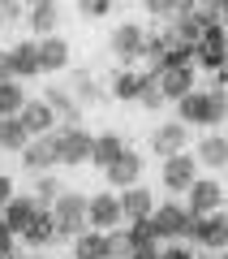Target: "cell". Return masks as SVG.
I'll return each mask as SVG.
<instances>
[{"label":"cell","instance_id":"1","mask_svg":"<svg viewBox=\"0 0 228 259\" xmlns=\"http://www.w3.org/2000/svg\"><path fill=\"white\" fill-rule=\"evenodd\" d=\"M177 112H181V125L215 130V125L228 121V91L224 87H211V91H198V87H194L185 100H177Z\"/></svg>","mask_w":228,"mask_h":259},{"label":"cell","instance_id":"2","mask_svg":"<svg viewBox=\"0 0 228 259\" xmlns=\"http://www.w3.org/2000/svg\"><path fill=\"white\" fill-rule=\"evenodd\" d=\"M86 199L91 194H78V190H65L61 199L52 203V216H56V238H78V233H86L91 225H86Z\"/></svg>","mask_w":228,"mask_h":259},{"label":"cell","instance_id":"3","mask_svg":"<svg viewBox=\"0 0 228 259\" xmlns=\"http://www.w3.org/2000/svg\"><path fill=\"white\" fill-rule=\"evenodd\" d=\"M190 246H202L207 255H219L228 250V212H207V216H194L190 225Z\"/></svg>","mask_w":228,"mask_h":259},{"label":"cell","instance_id":"4","mask_svg":"<svg viewBox=\"0 0 228 259\" xmlns=\"http://www.w3.org/2000/svg\"><path fill=\"white\" fill-rule=\"evenodd\" d=\"M151 225H155L159 242H185V238H190L194 216H190V207H185V203H155Z\"/></svg>","mask_w":228,"mask_h":259},{"label":"cell","instance_id":"5","mask_svg":"<svg viewBox=\"0 0 228 259\" xmlns=\"http://www.w3.org/2000/svg\"><path fill=\"white\" fill-rule=\"evenodd\" d=\"M91 147H95V134H86L82 125L56 130V156H61V164H69V168L91 164Z\"/></svg>","mask_w":228,"mask_h":259},{"label":"cell","instance_id":"6","mask_svg":"<svg viewBox=\"0 0 228 259\" xmlns=\"http://www.w3.org/2000/svg\"><path fill=\"white\" fill-rule=\"evenodd\" d=\"M86 225H91V229H99V233L125 225V216H121V194H112V190L91 194V199H86Z\"/></svg>","mask_w":228,"mask_h":259},{"label":"cell","instance_id":"7","mask_svg":"<svg viewBox=\"0 0 228 259\" xmlns=\"http://www.w3.org/2000/svg\"><path fill=\"white\" fill-rule=\"evenodd\" d=\"M142 168H146V164H142V156H138L134 147H125L108 168H103V182H108L112 190H129V186L142 182Z\"/></svg>","mask_w":228,"mask_h":259},{"label":"cell","instance_id":"8","mask_svg":"<svg viewBox=\"0 0 228 259\" xmlns=\"http://www.w3.org/2000/svg\"><path fill=\"white\" fill-rule=\"evenodd\" d=\"M159 177H164V186L173 194H185L194 182H198V160H194L190 151H177V156L164 160V173H159Z\"/></svg>","mask_w":228,"mask_h":259},{"label":"cell","instance_id":"9","mask_svg":"<svg viewBox=\"0 0 228 259\" xmlns=\"http://www.w3.org/2000/svg\"><path fill=\"white\" fill-rule=\"evenodd\" d=\"M22 164H26V173H47V168L61 164V156H56V130L52 134H39V139H30L22 147Z\"/></svg>","mask_w":228,"mask_h":259},{"label":"cell","instance_id":"10","mask_svg":"<svg viewBox=\"0 0 228 259\" xmlns=\"http://www.w3.org/2000/svg\"><path fill=\"white\" fill-rule=\"evenodd\" d=\"M185 194H190V199H185L190 216H207V212H219V203H224V186H219L215 177H198V182H194Z\"/></svg>","mask_w":228,"mask_h":259},{"label":"cell","instance_id":"11","mask_svg":"<svg viewBox=\"0 0 228 259\" xmlns=\"http://www.w3.org/2000/svg\"><path fill=\"white\" fill-rule=\"evenodd\" d=\"M159 91H164V100L168 104H177V100H185V95L198 87V74H194V65H181V69H159Z\"/></svg>","mask_w":228,"mask_h":259},{"label":"cell","instance_id":"12","mask_svg":"<svg viewBox=\"0 0 228 259\" xmlns=\"http://www.w3.org/2000/svg\"><path fill=\"white\" fill-rule=\"evenodd\" d=\"M112 52H117L121 61H138V56L146 52V30L138 26V22L117 26V30H112Z\"/></svg>","mask_w":228,"mask_h":259},{"label":"cell","instance_id":"13","mask_svg":"<svg viewBox=\"0 0 228 259\" xmlns=\"http://www.w3.org/2000/svg\"><path fill=\"white\" fill-rule=\"evenodd\" d=\"M18 121L26 125L30 139H39V134H52V130H56V112L47 108V100H26V104H22V112H18Z\"/></svg>","mask_w":228,"mask_h":259},{"label":"cell","instance_id":"14","mask_svg":"<svg viewBox=\"0 0 228 259\" xmlns=\"http://www.w3.org/2000/svg\"><path fill=\"white\" fill-rule=\"evenodd\" d=\"M22 242H26V250H47L56 242V216H52V207H39V212H35V221L26 225Z\"/></svg>","mask_w":228,"mask_h":259},{"label":"cell","instance_id":"15","mask_svg":"<svg viewBox=\"0 0 228 259\" xmlns=\"http://www.w3.org/2000/svg\"><path fill=\"white\" fill-rule=\"evenodd\" d=\"M35 212H39V203H35V194H13L9 203L0 207V216H5V225H9V229L18 233V238H22V233H26V225L35 221Z\"/></svg>","mask_w":228,"mask_h":259},{"label":"cell","instance_id":"16","mask_svg":"<svg viewBox=\"0 0 228 259\" xmlns=\"http://www.w3.org/2000/svg\"><path fill=\"white\" fill-rule=\"evenodd\" d=\"M185 143H190V125H181V121H168V125H159L155 134H151V147H155V156H177V151H185Z\"/></svg>","mask_w":228,"mask_h":259},{"label":"cell","instance_id":"17","mask_svg":"<svg viewBox=\"0 0 228 259\" xmlns=\"http://www.w3.org/2000/svg\"><path fill=\"white\" fill-rule=\"evenodd\" d=\"M151 212H155V194L146 190L142 182L129 186V190H121V216H125V225L129 221H142V216H151Z\"/></svg>","mask_w":228,"mask_h":259},{"label":"cell","instance_id":"18","mask_svg":"<svg viewBox=\"0 0 228 259\" xmlns=\"http://www.w3.org/2000/svg\"><path fill=\"white\" fill-rule=\"evenodd\" d=\"M9 65H13V78H35V74H43V65H39V44L35 39H26V44H18V48H9Z\"/></svg>","mask_w":228,"mask_h":259},{"label":"cell","instance_id":"19","mask_svg":"<svg viewBox=\"0 0 228 259\" xmlns=\"http://www.w3.org/2000/svg\"><path fill=\"white\" fill-rule=\"evenodd\" d=\"M39 65H43V74H56L69 65V44L61 35H43L39 39Z\"/></svg>","mask_w":228,"mask_h":259},{"label":"cell","instance_id":"20","mask_svg":"<svg viewBox=\"0 0 228 259\" xmlns=\"http://www.w3.org/2000/svg\"><path fill=\"white\" fill-rule=\"evenodd\" d=\"M194 160L207 168H228V134H207L194 151Z\"/></svg>","mask_w":228,"mask_h":259},{"label":"cell","instance_id":"21","mask_svg":"<svg viewBox=\"0 0 228 259\" xmlns=\"http://www.w3.org/2000/svg\"><path fill=\"white\" fill-rule=\"evenodd\" d=\"M73 259H108V233L86 229L73 238Z\"/></svg>","mask_w":228,"mask_h":259},{"label":"cell","instance_id":"22","mask_svg":"<svg viewBox=\"0 0 228 259\" xmlns=\"http://www.w3.org/2000/svg\"><path fill=\"white\" fill-rule=\"evenodd\" d=\"M26 143H30V134H26V125L18 117H0V151H18L22 156Z\"/></svg>","mask_w":228,"mask_h":259},{"label":"cell","instance_id":"23","mask_svg":"<svg viewBox=\"0 0 228 259\" xmlns=\"http://www.w3.org/2000/svg\"><path fill=\"white\" fill-rule=\"evenodd\" d=\"M56 18H61V9H56V0H39V5H30V13H26V22L35 26V35H39V39H43V35H52Z\"/></svg>","mask_w":228,"mask_h":259},{"label":"cell","instance_id":"24","mask_svg":"<svg viewBox=\"0 0 228 259\" xmlns=\"http://www.w3.org/2000/svg\"><path fill=\"white\" fill-rule=\"evenodd\" d=\"M121 151H125L121 134H99V139H95V147H91V164H95V168H108Z\"/></svg>","mask_w":228,"mask_h":259},{"label":"cell","instance_id":"25","mask_svg":"<svg viewBox=\"0 0 228 259\" xmlns=\"http://www.w3.org/2000/svg\"><path fill=\"white\" fill-rule=\"evenodd\" d=\"M26 87L18 82V78H9V82H0V117H18L22 104H26Z\"/></svg>","mask_w":228,"mask_h":259},{"label":"cell","instance_id":"26","mask_svg":"<svg viewBox=\"0 0 228 259\" xmlns=\"http://www.w3.org/2000/svg\"><path fill=\"white\" fill-rule=\"evenodd\" d=\"M43 100H47V108H52L56 117H65L69 125H78V104H73V95H69V91H61V87H47Z\"/></svg>","mask_w":228,"mask_h":259},{"label":"cell","instance_id":"27","mask_svg":"<svg viewBox=\"0 0 228 259\" xmlns=\"http://www.w3.org/2000/svg\"><path fill=\"white\" fill-rule=\"evenodd\" d=\"M125 238H129V246H159V233H155V225H151V216H142V221H129Z\"/></svg>","mask_w":228,"mask_h":259},{"label":"cell","instance_id":"28","mask_svg":"<svg viewBox=\"0 0 228 259\" xmlns=\"http://www.w3.org/2000/svg\"><path fill=\"white\" fill-rule=\"evenodd\" d=\"M138 91H142V74H138V69H121V74L112 78V95H117V100H138Z\"/></svg>","mask_w":228,"mask_h":259},{"label":"cell","instance_id":"29","mask_svg":"<svg viewBox=\"0 0 228 259\" xmlns=\"http://www.w3.org/2000/svg\"><path fill=\"white\" fill-rule=\"evenodd\" d=\"M61 194H65V190H61V182H56L52 173H39V182H35V203H39V207H52Z\"/></svg>","mask_w":228,"mask_h":259},{"label":"cell","instance_id":"30","mask_svg":"<svg viewBox=\"0 0 228 259\" xmlns=\"http://www.w3.org/2000/svg\"><path fill=\"white\" fill-rule=\"evenodd\" d=\"M129 238L125 233H117V229H108V259H129Z\"/></svg>","mask_w":228,"mask_h":259},{"label":"cell","instance_id":"31","mask_svg":"<svg viewBox=\"0 0 228 259\" xmlns=\"http://www.w3.org/2000/svg\"><path fill=\"white\" fill-rule=\"evenodd\" d=\"M159 259H194V246L190 242H168V246H159Z\"/></svg>","mask_w":228,"mask_h":259},{"label":"cell","instance_id":"32","mask_svg":"<svg viewBox=\"0 0 228 259\" xmlns=\"http://www.w3.org/2000/svg\"><path fill=\"white\" fill-rule=\"evenodd\" d=\"M73 82H78V91H82V104H95V100H99V95H103V91H99V87H95V82H91V78H86V74H78V78H73Z\"/></svg>","mask_w":228,"mask_h":259},{"label":"cell","instance_id":"33","mask_svg":"<svg viewBox=\"0 0 228 259\" xmlns=\"http://www.w3.org/2000/svg\"><path fill=\"white\" fill-rule=\"evenodd\" d=\"M108 9H112V0H82V13H86V18H103Z\"/></svg>","mask_w":228,"mask_h":259},{"label":"cell","instance_id":"34","mask_svg":"<svg viewBox=\"0 0 228 259\" xmlns=\"http://www.w3.org/2000/svg\"><path fill=\"white\" fill-rule=\"evenodd\" d=\"M13 238H18V233H13L9 225H5V216H0V255H9V250H13Z\"/></svg>","mask_w":228,"mask_h":259},{"label":"cell","instance_id":"35","mask_svg":"<svg viewBox=\"0 0 228 259\" xmlns=\"http://www.w3.org/2000/svg\"><path fill=\"white\" fill-rule=\"evenodd\" d=\"M13 194H18V190H13V177H5V173H0V207L9 203Z\"/></svg>","mask_w":228,"mask_h":259},{"label":"cell","instance_id":"36","mask_svg":"<svg viewBox=\"0 0 228 259\" xmlns=\"http://www.w3.org/2000/svg\"><path fill=\"white\" fill-rule=\"evenodd\" d=\"M13 78V65H9V48H0V82Z\"/></svg>","mask_w":228,"mask_h":259},{"label":"cell","instance_id":"37","mask_svg":"<svg viewBox=\"0 0 228 259\" xmlns=\"http://www.w3.org/2000/svg\"><path fill=\"white\" fill-rule=\"evenodd\" d=\"M129 259H159V246H134Z\"/></svg>","mask_w":228,"mask_h":259},{"label":"cell","instance_id":"38","mask_svg":"<svg viewBox=\"0 0 228 259\" xmlns=\"http://www.w3.org/2000/svg\"><path fill=\"white\" fill-rule=\"evenodd\" d=\"M194 259H215V255H207V250H202V255H194Z\"/></svg>","mask_w":228,"mask_h":259},{"label":"cell","instance_id":"39","mask_svg":"<svg viewBox=\"0 0 228 259\" xmlns=\"http://www.w3.org/2000/svg\"><path fill=\"white\" fill-rule=\"evenodd\" d=\"M26 5H39V0H26Z\"/></svg>","mask_w":228,"mask_h":259}]
</instances>
